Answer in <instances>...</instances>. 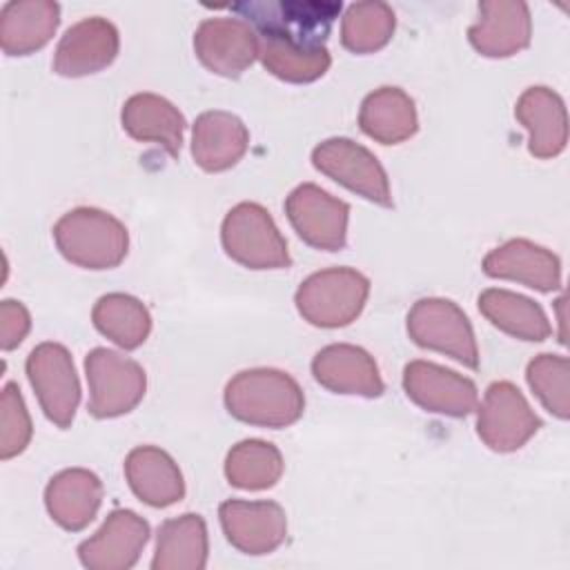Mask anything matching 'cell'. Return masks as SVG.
Masks as SVG:
<instances>
[{
    "label": "cell",
    "mask_w": 570,
    "mask_h": 570,
    "mask_svg": "<svg viewBox=\"0 0 570 570\" xmlns=\"http://www.w3.org/2000/svg\"><path fill=\"white\" fill-rule=\"evenodd\" d=\"M194 51L212 73L238 78L258 58V36L240 18H207L194 33Z\"/></svg>",
    "instance_id": "9a60e30c"
},
{
    "label": "cell",
    "mask_w": 570,
    "mask_h": 570,
    "mask_svg": "<svg viewBox=\"0 0 570 570\" xmlns=\"http://www.w3.org/2000/svg\"><path fill=\"white\" fill-rule=\"evenodd\" d=\"M312 165L365 200L381 207H392L387 174L367 147L350 138H327L312 149Z\"/></svg>",
    "instance_id": "30bf717a"
},
{
    "label": "cell",
    "mask_w": 570,
    "mask_h": 570,
    "mask_svg": "<svg viewBox=\"0 0 570 570\" xmlns=\"http://www.w3.org/2000/svg\"><path fill=\"white\" fill-rule=\"evenodd\" d=\"M85 374L89 383L87 410L96 419H116L131 412L147 390L142 365L109 347H94L85 356Z\"/></svg>",
    "instance_id": "8992f818"
},
{
    "label": "cell",
    "mask_w": 570,
    "mask_h": 570,
    "mask_svg": "<svg viewBox=\"0 0 570 570\" xmlns=\"http://www.w3.org/2000/svg\"><path fill=\"white\" fill-rule=\"evenodd\" d=\"M258 60L278 80L305 85L323 78L332 65L327 47H296L283 40L258 38Z\"/></svg>",
    "instance_id": "1f68e13d"
},
{
    "label": "cell",
    "mask_w": 570,
    "mask_h": 570,
    "mask_svg": "<svg viewBox=\"0 0 570 570\" xmlns=\"http://www.w3.org/2000/svg\"><path fill=\"white\" fill-rule=\"evenodd\" d=\"M225 254L247 269H285L292 265L287 240L272 214L258 203L234 205L220 225Z\"/></svg>",
    "instance_id": "5b68a950"
},
{
    "label": "cell",
    "mask_w": 570,
    "mask_h": 570,
    "mask_svg": "<svg viewBox=\"0 0 570 570\" xmlns=\"http://www.w3.org/2000/svg\"><path fill=\"white\" fill-rule=\"evenodd\" d=\"M281 450L263 439H245L225 456V476L238 490H269L283 476Z\"/></svg>",
    "instance_id": "f546056e"
},
{
    "label": "cell",
    "mask_w": 570,
    "mask_h": 570,
    "mask_svg": "<svg viewBox=\"0 0 570 570\" xmlns=\"http://www.w3.org/2000/svg\"><path fill=\"white\" fill-rule=\"evenodd\" d=\"M285 214L303 243L323 252H338L347 243L350 205L314 183H303L285 198Z\"/></svg>",
    "instance_id": "8fae6325"
},
{
    "label": "cell",
    "mask_w": 570,
    "mask_h": 570,
    "mask_svg": "<svg viewBox=\"0 0 570 570\" xmlns=\"http://www.w3.org/2000/svg\"><path fill=\"white\" fill-rule=\"evenodd\" d=\"M122 129L138 142H154L169 156H178L185 134V116L158 94H134L120 111Z\"/></svg>",
    "instance_id": "cb8c5ba5"
},
{
    "label": "cell",
    "mask_w": 570,
    "mask_h": 570,
    "mask_svg": "<svg viewBox=\"0 0 570 570\" xmlns=\"http://www.w3.org/2000/svg\"><path fill=\"white\" fill-rule=\"evenodd\" d=\"M31 330L29 309L13 298H4L0 303V347L4 352L16 350Z\"/></svg>",
    "instance_id": "e575fe53"
},
{
    "label": "cell",
    "mask_w": 570,
    "mask_h": 570,
    "mask_svg": "<svg viewBox=\"0 0 570 570\" xmlns=\"http://www.w3.org/2000/svg\"><path fill=\"white\" fill-rule=\"evenodd\" d=\"M403 390L425 412L443 416H468L476 410V385L463 374L432 361H410L403 367Z\"/></svg>",
    "instance_id": "7c38bea8"
},
{
    "label": "cell",
    "mask_w": 570,
    "mask_h": 570,
    "mask_svg": "<svg viewBox=\"0 0 570 570\" xmlns=\"http://www.w3.org/2000/svg\"><path fill=\"white\" fill-rule=\"evenodd\" d=\"M479 312L501 332L519 338L539 343L552 334V325L539 303L532 298L510 292L490 287L479 294Z\"/></svg>",
    "instance_id": "83f0119b"
},
{
    "label": "cell",
    "mask_w": 570,
    "mask_h": 570,
    "mask_svg": "<svg viewBox=\"0 0 570 570\" xmlns=\"http://www.w3.org/2000/svg\"><path fill=\"white\" fill-rule=\"evenodd\" d=\"M407 334L423 350L452 356L470 370L479 367L472 323L450 298H419L407 312Z\"/></svg>",
    "instance_id": "52a82bcc"
},
{
    "label": "cell",
    "mask_w": 570,
    "mask_h": 570,
    "mask_svg": "<svg viewBox=\"0 0 570 570\" xmlns=\"http://www.w3.org/2000/svg\"><path fill=\"white\" fill-rule=\"evenodd\" d=\"M58 24V2L11 0L0 11V47L7 56H29L53 38Z\"/></svg>",
    "instance_id": "d4e9b609"
},
{
    "label": "cell",
    "mask_w": 570,
    "mask_h": 570,
    "mask_svg": "<svg viewBox=\"0 0 570 570\" xmlns=\"http://www.w3.org/2000/svg\"><path fill=\"white\" fill-rule=\"evenodd\" d=\"M102 503V481L85 468H67L53 474L45 488L49 517L69 532L85 530Z\"/></svg>",
    "instance_id": "7402d4cb"
},
{
    "label": "cell",
    "mask_w": 570,
    "mask_h": 570,
    "mask_svg": "<svg viewBox=\"0 0 570 570\" xmlns=\"http://www.w3.org/2000/svg\"><path fill=\"white\" fill-rule=\"evenodd\" d=\"M33 434L31 416L16 383H4L0 396V459L9 461L27 450Z\"/></svg>",
    "instance_id": "836d02e7"
},
{
    "label": "cell",
    "mask_w": 570,
    "mask_h": 570,
    "mask_svg": "<svg viewBox=\"0 0 570 570\" xmlns=\"http://www.w3.org/2000/svg\"><path fill=\"white\" fill-rule=\"evenodd\" d=\"M541 428V419L530 407L521 390L510 381L488 385L476 407V434L494 452L523 448Z\"/></svg>",
    "instance_id": "9c48e42d"
},
{
    "label": "cell",
    "mask_w": 570,
    "mask_h": 570,
    "mask_svg": "<svg viewBox=\"0 0 570 570\" xmlns=\"http://www.w3.org/2000/svg\"><path fill=\"white\" fill-rule=\"evenodd\" d=\"M94 327L122 350L140 347L151 332V314L131 294L111 292L96 301L91 309Z\"/></svg>",
    "instance_id": "f1b7e54d"
},
{
    "label": "cell",
    "mask_w": 570,
    "mask_h": 570,
    "mask_svg": "<svg viewBox=\"0 0 570 570\" xmlns=\"http://www.w3.org/2000/svg\"><path fill=\"white\" fill-rule=\"evenodd\" d=\"M249 147L245 122L229 111H205L191 127V158L209 174L232 169Z\"/></svg>",
    "instance_id": "44dd1931"
},
{
    "label": "cell",
    "mask_w": 570,
    "mask_h": 570,
    "mask_svg": "<svg viewBox=\"0 0 570 570\" xmlns=\"http://www.w3.org/2000/svg\"><path fill=\"white\" fill-rule=\"evenodd\" d=\"M258 38L296 47H325L343 4L336 0H247L229 7Z\"/></svg>",
    "instance_id": "7a4b0ae2"
},
{
    "label": "cell",
    "mask_w": 570,
    "mask_h": 570,
    "mask_svg": "<svg viewBox=\"0 0 570 570\" xmlns=\"http://www.w3.org/2000/svg\"><path fill=\"white\" fill-rule=\"evenodd\" d=\"M312 376L334 394L376 399L385 392L379 365L370 352L350 343L321 347L312 358Z\"/></svg>",
    "instance_id": "e0dca14e"
},
{
    "label": "cell",
    "mask_w": 570,
    "mask_h": 570,
    "mask_svg": "<svg viewBox=\"0 0 570 570\" xmlns=\"http://www.w3.org/2000/svg\"><path fill=\"white\" fill-rule=\"evenodd\" d=\"M58 252L82 269L118 267L129 252L127 227L109 212L98 207H76L53 225Z\"/></svg>",
    "instance_id": "3957f363"
},
{
    "label": "cell",
    "mask_w": 570,
    "mask_h": 570,
    "mask_svg": "<svg viewBox=\"0 0 570 570\" xmlns=\"http://www.w3.org/2000/svg\"><path fill=\"white\" fill-rule=\"evenodd\" d=\"M125 476L131 492L151 508H167L185 497L178 463L156 445L134 448L125 459Z\"/></svg>",
    "instance_id": "603a6c76"
},
{
    "label": "cell",
    "mask_w": 570,
    "mask_h": 570,
    "mask_svg": "<svg viewBox=\"0 0 570 570\" xmlns=\"http://www.w3.org/2000/svg\"><path fill=\"white\" fill-rule=\"evenodd\" d=\"M24 370L45 416L56 428L67 430L80 403V381L69 350L45 341L29 352Z\"/></svg>",
    "instance_id": "ba28073f"
},
{
    "label": "cell",
    "mask_w": 570,
    "mask_h": 570,
    "mask_svg": "<svg viewBox=\"0 0 570 570\" xmlns=\"http://www.w3.org/2000/svg\"><path fill=\"white\" fill-rule=\"evenodd\" d=\"M517 120L528 129V151L548 160L559 156L568 145V114L561 96L550 87H528L517 105Z\"/></svg>",
    "instance_id": "ffe728a7"
},
{
    "label": "cell",
    "mask_w": 570,
    "mask_h": 570,
    "mask_svg": "<svg viewBox=\"0 0 570 570\" xmlns=\"http://www.w3.org/2000/svg\"><path fill=\"white\" fill-rule=\"evenodd\" d=\"M532 38L530 9L521 0H483L479 20L468 29L470 45L485 58H510Z\"/></svg>",
    "instance_id": "ac0fdd59"
},
{
    "label": "cell",
    "mask_w": 570,
    "mask_h": 570,
    "mask_svg": "<svg viewBox=\"0 0 570 570\" xmlns=\"http://www.w3.org/2000/svg\"><path fill=\"white\" fill-rule=\"evenodd\" d=\"M223 401L234 419L274 430L296 423L305 410V394L296 379L274 367L234 374L225 385Z\"/></svg>",
    "instance_id": "6da1fadb"
},
{
    "label": "cell",
    "mask_w": 570,
    "mask_h": 570,
    "mask_svg": "<svg viewBox=\"0 0 570 570\" xmlns=\"http://www.w3.org/2000/svg\"><path fill=\"white\" fill-rule=\"evenodd\" d=\"M120 49L114 22L100 16L82 18L71 24L53 51V71L62 78H80L107 69Z\"/></svg>",
    "instance_id": "2e32d148"
},
{
    "label": "cell",
    "mask_w": 570,
    "mask_h": 570,
    "mask_svg": "<svg viewBox=\"0 0 570 570\" xmlns=\"http://www.w3.org/2000/svg\"><path fill=\"white\" fill-rule=\"evenodd\" d=\"M209 539L200 514L187 512L160 523L156 534V550L151 559L154 570H203L207 566Z\"/></svg>",
    "instance_id": "4316f807"
},
{
    "label": "cell",
    "mask_w": 570,
    "mask_h": 570,
    "mask_svg": "<svg viewBox=\"0 0 570 570\" xmlns=\"http://www.w3.org/2000/svg\"><path fill=\"white\" fill-rule=\"evenodd\" d=\"M149 541V523L134 510L116 508L102 525L78 546V559L89 570H129Z\"/></svg>",
    "instance_id": "5bb4252c"
},
{
    "label": "cell",
    "mask_w": 570,
    "mask_h": 570,
    "mask_svg": "<svg viewBox=\"0 0 570 570\" xmlns=\"http://www.w3.org/2000/svg\"><path fill=\"white\" fill-rule=\"evenodd\" d=\"M358 127L381 145H399L419 129L414 100L401 87H379L363 98Z\"/></svg>",
    "instance_id": "484cf974"
},
{
    "label": "cell",
    "mask_w": 570,
    "mask_h": 570,
    "mask_svg": "<svg viewBox=\"0 0 570 570\" xmlns=\"http://www.w3.org/2000/svg\"><path fill=\"white\" fill-rule=\"evenodd\" d=\"M525 381L541 405L566 421L570 416V363L559 354H539L528 363Z\"/></svg>",
    "instance_id": "d6a6232c"
},
{
    "label": "cell",
    "mask_w": 570,
    "mask_h": 570,
    "mask_svg": "<svg viewBox=\"0 0 570 570\" xmlns=\"http://www.w3.org/2000/svg\"><path fill=\"white\" fill-rule=\"evenodd\" d=\"M481 267L490 278L517 281L537 292H554L561 287L559 256L528 238H512L494 247L485 254Z\"/></svg>",
    "instance_id": "d6986e66"
},
{
    "label": "cell",
    "mask_w": 570,
    "mask_h": 570,
    "mask_svg": "<svg viewBox=\"0 0 570 570\" xmlns=\"http://www.w3.org/2000/svg\"><path fill=\"white\" fill-rule=\"evenodd\" d=\"M394 29L396 16L387 2H354L341 18V42L352 53H374L392 40Z\"/></svg>",
    "instance_id": "4dcf8cb0"
},
{
    "label": "cell",
    "mask_w": 570,
    "mask_h": 570,
    "mask_svg": "<svg viewBox=\"0 0 570 570\" xmlns=\"http://www.w3.org/2000/svg\"><path fill=\"white\" fill-rule=\"evenodd\" d=\"M370 296V278L354 267H327L307 276L294 296L298 314L314 327H345L358 318Z\"/></svg>",
    "instance_id": "277c9868"
},
{
    "label": "cell",
    "mask_w": 570,
    "mask_h": 570,
    "mask_svg": "<svg viewBox=\"0 0 570 570\" xmlns=\"http://www.w3.org/2000/svg\"><path fill=\"white\" fill-rule=\"evenodd\" d=\"M225 539L243 554L274 552L287 537V517L276 501L229 499L218 508Z\"/></svg>",
    "instance_id": "4fadbf2b"
}]
</instances>
